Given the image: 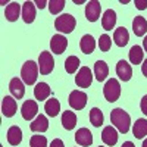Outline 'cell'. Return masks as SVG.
Wrapping results in <instances>:
<instances>
[{"label":"cell","instance_id":"24","mask_svg":"<svg viewBox=\"0 0 147 147\" xmlns=\"http://www.w3.org/2000/svg\"><path fill=\"white\" fill-rule=\"evenodd\" d=\"M50 93H52V90H50V87H49V84H46V82H38L35 85V88H34V96H35V99L37 100H46L49 96H50Z\"/></svg>","mask_w":147,"mask_h":147},{"label":"cell","instance_id":"13","mask_svg":"<svg viewBox=\"0 0 147 147\" xmlns=\"http://www.w3.org/2000/svg\"><path fill=\"white\" fill-rule=\"evenodd\" d=\"M116 75L122 80V81H129L132 77V68L128 62L125 60H119L116 65Z\"/></svg>","mask_w":147,"mask_h":147},{"label":"cell","instance_id":"16","mask_svg":"<svg viewBox=\"0 0 147 147\" xmlns=\"http://www.w3.org/2000/svg\"><path fill=\"white\" fill-rule=\"evenodd\" d=\"M21 13H22V12H21V5L16 3V2L9 3V5L6 6V9H5V18H6L9 22H15V21L19 18Z\"/></svg>","mask_w":147,"mask_h":147},{"label":"cell","instance_id":"9","mask_svg":"<svg viewBox=\"0 0 147 147\" xmlns=\"http://www.w3.org/2000/svg\"><path fill=\"white\" fill-rule=\"evenodd\" d=\"M100 12H102V6H100V2H97V0H91V2L85 5V18L90 22H96L99 19Z\"/></svg>","mask_w":147,"mask_h":147},{"label":"cell","instance_id":"29","mask_svg":"<svg viewBox=\"0 0 147 147\" xmlns=\"http://www.w3.org/2000/svg\"><path fill=\"white\" fill-rule=\"evenodd\" d=\"M143 57H144V53H143V47L140 46H132L131 50H129V60L132 65H140L143 62Z\"/></svg>","mask_w":147,"mask_h":147},{"label":"cell","instance_id":"30","mask_svg":"<svg viewBox=\"0 0 147 147\" xmlns=\"http://www.w3.org/2000/svg\"><path fill=\"white\" fill-rule=\"evenodd\" d=\"M103 119H105V116H103L102 110H100L99 107H93V109L90 110V122H91L94 127L99 128V127L103 124Z\"/></svg>","mask_w":147,"mask_h":147},{"label":"cell","instance_id":"31","mask_svg":"<svg viewBox=\"0 0 147 147\" xmlns=\"http://www.w3.org/2000/svg\"><path fill=\"white\" fill-rule=\"evenodd\" d=\"M78 66H80V59L77 56H69L65 60V69L68 74H75Z\"/></svg>","mask_w":147,"mask_h":147},{"label":"cell","instance_id":"20","mask_svg":"<svg viewBox=\"0 0 147 147\" xmlns=\"http://www.w3.org/2000/svg\"><path fill=\"white\" fill-rule=\"evenodd\" d=\"M22 19L27 24H31L35 19V3L34 2H25L22 5Z\"/></svg>","mask_w":147,"mask_h":147},{"label":"cell","instance_id":"2","mask_svg":"<svg viewBox=\"0 0 147 147\" xmlns=\"http://www.w3.org/2000/svg\"><path fill=\"white\" fill-rule=\"evenodd\" d=\"M37 65L38 63H35L34 60H28V62L24 63V66L21 69V77H22L24 84L32 85L37 81V75H38V71H40V68Z\"/></svg>","mask_w":147,"mask_h":147},{"label":"cell","instance_id":"22","mask_svg":"<svg viewBox=\"0 0 147 147\" xmlns=\"http://www.w3.org/2000/svg\"><path fill=\"white\" fill-rule=\"evenodd\" d=\"M132 31L137 37H143L147 32V21L143 16H136L132 21Z\"/></svg>","mask_w":147,"mask_h":147},{"label":"cell","instance_id":"25","mask_svg":"<svg viewBox=\"0 0 147 147\" xmlns=\"http://www.w3.org/2000/svg\"><path fill=\"white\" fill-rule=\"evenodd\" d=\"M132 134L136 138H143L147 136V119H137L132 127Z\"/></svg>","mask_w":147,"mask_h":147},{"label":"cell","instance_id":"15","mask_svg":"<svg viewBox=\"0 0 147 147\" xmlns=\"http://www.w3.org/2000/svg\"><path fill=\"white\" fill-rule=\"evenodd\" d=\"M102 140L107 146H115L118 143V132H116V129L112 125L105 127L103 131H102Z\"/></svg>","mask_w":147,"mask_h":147},{"label":"cell","instance_id":"11","mask_svg":"<svg viewBox=\"0 0 147 147\" xmlns=\"http://www.w3.org/2000/svg\"><path fill=\"white\" fill-rule=\"evenodd\" d=\"M37 112H38V106H37V102L35 100H25L21 107V113H22V118L25 121H31Z\"/></svg>","mask_w":147,"mask_h":147},{"label":"cell","instance_id":"23","mask_svg":"<svg viewBox=\"0 0 147 147\" xmlns=\"http://www.w3.org/2000/svg\"><path fill=\"white\" fill-rule=\"evenodd\" d=\"M22 141V131L19 127L13 125L7 129V143L10 146H18Z\"/></svg>","mask_w":147,"mask_h":147},{"label":"cell","instance_id":"32","mask_svg":"<svg viewBox=\"0 0 147 147\" xmlns=\"http://www.w3.org/2000/svg\"><path fill=\"white\" fill-rule=\"evenodd\" d=\"M65 5H66L65 0H50L49 2V10H50L52 15H56L65 7Z\"/></svg>","mask_w":147,"mask_h":147},{"label":"cell","instance_id":"6","mask_svg":"<svg viewBox=\"0 0 147 147\" xmlns=\"http://www.w3.org/2000/svg\"><path fill=\"white\" fill-rule=\"evenodd\" d=\"M87 105V94L84 91H78V90H74L69 94V106L75 110H81L85 107Z\"/></svg>","mask_w":147,"mask_h":147},{"label":"cell","instance_id":"35","mask_svg":"<svg viewBox=\"0 0 147 147\" xmlns=\"http://www.w3.org/2000/svg\"><path fill=\"white\" fill-rule=\"evenodd\" d=\"M140 109H141V112L147 116V94L141 99V103H140Z\"/></svg>","mask_w":147,"mask_h":147},{"label":"cell","instance_id":"21","mask_svg":"<svg viewBox=\"0 0 147 147\" xmlns=\"http://www.w3.org/2000/svg\"><path fill=\"white\" fill-rule=\"evenodd\" d=\"M31 131L34 132H46L49 129V121L44 115H38L34 121H32V124L30 125Z\"/></svg>","mask_w":147,"mask_h":147},{"label":"cell","instance_id":"36","mask_svg":"<svg viewBox=\"0 0 147 147\" xmlns=\"http://www.w3.org/2000/svg\"><path fill=\"white\" fill-rule=\"evenodd\" d=\"M134 3H136V7L140 10H144L147 7V0H136Z\"/></svg>","mask_w":147,"mask_h":147},{"label":"cell","instance_id":"4","mask_svg":"<svg viewBox=\"0 0 147 147\" xmlns=\"http://www.w3.org/2000/svg\"><path fill=\"white\" fill-rule=\"evenodd\" d=\"M77 25V21L71 13H65V15H60L56 18L55 21V28L59 31V32H65V34H69L74 31Z\"/></svg>","mask_w":147,"mask_h":147},{"label":"cell","instance_id":"34","mask_svg":"<svg viewBox=\"0 0 147 147\" xmlns=\"http://www.w3.org/2000/svg\"><path fill=\"white\" fill-rule=\"evenodd\" d=\"M31 147H47V138L44 136H32L30 140Z\"/></svg>","mask_w":147,"mask_h":147},{"label":"cell","instance_id":"12","mask_svg":"<svg viewBox=\"0 0 147 147\" xmlns=\"http://www.w3.org/2000/svg\"><path fill=\"white\" fill-rule=\"evenodd\" d=\"M9 90L12 93V96L15 99H22L24 94H25V85H24V81H21L19 78H12L9 82Z\"/></svg>","mask_w":147,"mask_h":147},{"label":"cell","instance_id":"33","mask_svg":"<svg viewBox=\"0 0 147 147\" xmlns=\"http://www.w3.org/2000/svg\"><path fill=\"white\" fill-rule=\"evenodd\" d=\"M110 46H112V40L107 34H102L100 38H99V47L102 52H109L110 50Z\"/></svg>","mask_w":147,"mask_h":147},{"label":"cell","instance_id":"28","mask_svg":"<svg viewBox=\"0 0 147 147\" xmlns=\"http://www.w3.org/2000/svg\"><path fill=\"white\" fill-rule=\"evenodd\" d=\"M44 110L47 112L49 116H52V118L57 116L59 112H60V103H59V100H56L55 97L49 99V100L46 102V105H44Z\"/></svg>","mask_w":147,"mask_h":147},{"label":"cell","instance_id":"19","mask_svg":"<svg viewBox=\"0 0 147 147\" xmlns=\"http://www.w3.org/2000/svg\"><path fill=\"white\" fill-rule=\"evenodd\" d=\"M115 24H116V12L113 9H107L105 13H103V18H102L103 30H106V31L113 30Z\"/></svg>","mask_w":147,"mask_h":147},{"label":"cell","instance_id":"14","mask_svg":"<svg viewBox=\"0 0 147 147\" xmlns=\"http://www.w3.org/2000/svg\"><path fill=\"white\" fill-rule=\"evenodd\" d=\"M80 47H81V52L84 55H91L96 49V40L91 34H85L82 35V38L80 41Z\"/></svg>","mask_w":147,"mask_h":147},{"label":"cell","instance_id":"3","mask_svg":"<svg viewBox=\"0 0 147 147\" xmlns=\"http://www.w3.org/2000/svg\"><path fill=\"white\" fill-rule=\"evenodd\" d=\"M103 94H105V99L110 103H113L119 99L121 96V84L118 80L115 78H110L106 81L105 87H103Z\"/></svg>","mask_w":147,"mask_h":147},{"label":"cell","instance_id":"37","mask_svg":"<svg viewBox=\"0 0 147 147\" xmlns=\"http://www.w3.org/2000/svg\"><path fill=\"white\" fill-rule=\"evenodd\" d=\"M50 147H65V146H63V141L60 140V138H55L50 143Z\"/></svg>","mask_w":147,"mask_h":147},{"label":"cell","instance_id":"8","mask_svg":"<svg viewBox=\"0 0 147 147\" xmlns=\"http://www.w3.org/2000/svg\"><path fill=\"white\" fill-rule=\"evenodd\" d=\"M68 47V40L66 37L62 35V34H55L50 40V49L52 52L56 53V55H62Z\"/></svg>","mask_w":147,"mask_h":147},{"label":"cell","instance_id":"17","mask_svg":"<svg viewBox=\"0 0 147 147\" xmlns=\"http://www.w3.org/2000/svg\"><path fill=\"white\" fill-rule=\"evenodd\" d=\"M75 141L82 147H87L93 144V136L87 128H80L75 134Z\"/></svg>","mask_w":147,"mask_h":147},{"label":"cell","instance_id":"38","mask_svg":"<svg viewBox=\"0 0 147 147\" xmlns=\"http://www.w3.org/2000/svg\"><path fill=\"white\" fill-rule=\"evenodd\" d=\"M35 5H37V7H40V9H43V7H46V5H49L46 0H37V2H34Z\"/></svg>","mask_w":147,"mask_h":147},{"label":"cell","instance_id":"18","mask_svg":"<svg viewBox=\"0 0 147 147\" xmlns=\"http://www.w3.org/2000/svg\"><path fill=\"white\" fill-rule=\"evenodd\" d=\"M113 41L116 43L118 47H124V46L128 44L129 34H128V31H127L125 27H119V28L115 30V32H113Z\"/></svg>","mask_w":147,"mask_h":147},{"label":"cell","instance_id":"41","mask_svg":"<svg viewBox=\"0 0 147 147\" xmlns=\"http://www.w3.org/2000/svg\"><path fill=\"white\" fill-rule=\"evenodd\" d=\"M122 147H136V146H134L131 141H125L124 144H122Z\"/></svg>","mask_w":147,"mask_h":147},{"label":"cell","instance_id":"42","mask_svg":"<svg viewBox=\"0 0 147 147\" xmlns=\"http://www.w3.org/2000/svg\"><path fill=\"white\" fill-rule=\"evenodd\" d=\"M143 147H147V140H144V141H143Z\"/></svg>","mask_w":147,"mask_h":147},{"label":"cell","instance_id":"39","mask_svg":"<svg viewBox=\"0 0 147 147\" xmlns=\"http://www.w3.org/2000/svg\"><path fill=\"white\" fill-rule=\"evenodd\" d=\"M141 72H143V75L147 78V59H144V62L141 65Z\"/></svg>","mask_w":147,"mask_h":147},{"label":"cell","instance_id":"27","mask_svg":"<svg viewBox=\"0 0 147 147\" xmlns=\"http://www.w3.org/2000/svg\"><path fill=\"white\" fill-rule=\"evenodd\" d=\"M62 125L68 131L74 129L77 125V115L74 112H71V110H65L63 115H62Z\"/></svg>","mask_w":147,"mask_h":147},{"label":"cell","instance_id":"40","mask_svg":"<svg viewBox=\"0 0 147 147\" xmlns=\"http://www.w3.org/2000/svg\"><path fill=\"white\" fill-rule=\"evenodd\" d=\"M143 50L147 52V35L144 37V40H143Z\"/></svg>","mask_w":147,"mask_h":147},{"label":"cell","instance_id":"1","mask_svg":"<svg viewBox=\"0 0 147 147\" xmlns=\"http://www.w3.org/2000/svg\"><path fill=\"white\" fill-rule=\"evenodd\" d=\"M110 122L122 132V134H127L129 131V125H131V118L129 115L125 112L124 109L116 107L110 112Z\"/></svg>","mask_w":147,"mask_h":147},{"label":"cell","instance_id":"26","mask_svg":"<svg viewBox=\"0 0 147 147\" xmlns=\"http://www.w3.org/2000/svg\"><path fill=\"white\" fill-rule=\"evenodd\" d=\"M109 74V68L106 65V62H103V60H97V62L94 63V75L97 78V81H105L106 77Z\"/></svg>","mask_w":147,"mask_h":147},{"label":"cell","instance_id":"10","mask_svg":"<svg viewBox=\"0 0 147 147\" xmlns=\"http://www.w3.org/2000/svg\"><path fill=\"white\" fill-rule=\"evenodd\" d=\"M16 109H18L16 100L12 96H5L3 100H2V113H3V116L12 118L16 113Z\"/></svg>","mask_w":147,"mask_h":147},{"label":"cell","instance_id":"5","mask_svg":"<svg viewBox=\"0 0 147 147\" xmlns=\"http://www.w3.org/2000/svg\"><path fill=\"white\" fill-rule=\"evenodd\" d=\"M38 68H40V72L41 75H49L53 68H55V60H53V56L52 53L49 52H43L38 57Z\"/></svg>","mask_w":147,"mask_h":147},{"label":"cell","instance_id":"43","mask_svg":"<svg viewBox=\"0 0 147 147\" xmlns=\"http://www.w3.org/2000/svg\"><path fill=\"white\" fill-rule=\"evenodd\" d=\"M100 147H102V146H100Z\"/></svg>","mask_w":147,"mask_h":147},{"label":"cell","instance_id":"7","mask_svg":"<svg viewBox=\"0 0 147 147\" xmlns=\"http://www.w3.org/2000/svg\"><path fill=\"white\" fill-rule=\"evenodd\" d=\"M91 81H93V75H91L90 68L88 66H82L78 71L77 77H75V84L78 85V87H81V88H88L91 85Z\"/></svg>","mask_w":147,"mask_h":147}]
</instances>
